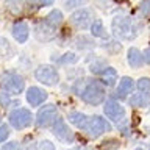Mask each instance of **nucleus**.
I'll return each instance as SVG.
<instances>
[{
    "instance_id": "1a4fd4ad",
    "label": "nucleus",
    "mask_w": 150,
    "mask_h": 150,
    "mask_svg": "<svg viewBox=\"0 0 150 150\" xmlns=\"http://www.w3.org/2000/svg\"><path fill=\"white\" fill-rule=\"evenodd\" d=\"M92 21V14L89 9H80V11H75L70 17V22L74 23L75 27L78 28H86Z\"/></svg>"
},
{
    "instance_id": "7c9ffc66",
    "label": "nucleus",
    "mask_w": 150,
    "mask_h": 150,
    "mask_svg": "<svg viewBox=\"0 0 150 150\" xmlns=\"http://www.w3.org/2000/svg\"><path fill=\"white\" fill-rule=\"evenodd\" d=\"M0 98H2V103H3V105H8V97H6V96H0Z\"/></svg>"
},
{
    "instance_id": "c756f323",
    "label": "nucleus",
    "mask_w": 150,
    "mask_h": 150,
    "mask_svg": "<svg viewBox=\"0 0 150 150\" xmlns=\"http://www.w3.org/2000/svg\"><path fill=\"white\" fill-rule=\"evenodd\" d=\"M106 3H108V0H97V5H98V6H103V8H105Z\"/></svg>"
},
{
    "instance_id": "6ab92c4d",
    "label": "nucleus",
    "mask_w": 150,
    "mask_h": 150,
    "mask_svg": "<svg viewBox=\"0 0 150 150\" xmlns=\"http://www.w3.org/2000/svg\"><path fill=\"white\" fill-rule=\"evenodd\" d=\"M138 89L144 94H150V78H139L138 80Z\"/></svg>"
},
{
    "instance_id": "f8f14e48",
    "label": "nucleus",
    "mask_w": 150,
    "mask_h": 150,
    "mask_svg": "<svg viewBox=\"0 0 150 150\" xmlns=\"http://www.w3.org/2000/svg\"><path fill=\"white\" fill-rule=\"evenodd\" d=\"M36 36L42 41H49L53 39L55 36V25H45V23H39L36 25Z\"/></svg>"
},
{
    "instance_id": "393cba45",
    "label": "nucleus",
    "mask_w": 150,
    "mask_h": 150,
    "mask_svg": "<svg viewBox=\"0 0 150 150\" xmlns=\"http://www.w3.org/2000/svg\"><path fill=\"white\" fill-rule=\"evenodd\" d=\"M9 136V127L8 125H0V142H3Z\"/></svg>"
},
{
    "instance_id": "9d476101",
    "label": "nucleus",
    "mask_w": 150,
    "mask_h": 150,
    "mask_svg": "<svg viewBox=\"0 0 150 150\" xmlns=\"http://www.w3.org/2000/svg\"><path fill=\"white\" fill-rule=\"evenodd\" d=\"M52 130H53V134H55L59 141H63V142H72V133H70L69 127L66 125L63 120H58V122H56Z\"/></svg>"
},
{
    "instance_id": "a211bd4d",
    "label": "nucleus",
    "mask_w": 150,
    "mask_h": 150,
    "mask_svg": "<svg viewBox=\"0 0 150 150\" xmlns=\"http://www.w3.org/2000/svg\"><path fill=\"white\" fill-rule=\"evenodd\" d=\"M100 77H102V80L108 84V86H112V84H114V81H116L117 72H116L112 67H105V69L102 70Z\"/></svg>"
},
{
    "instance_id": "f257e3e1",
    "label": "nucleus",
    "mask_w": 150,
    "mask_h": 150,
    "mask_svg": "<svg viewBox=\"0 0 150 150\" xmlns=\"http://www.w3.org/2000/svg\"><path fill=\"white\" fill-rule=\"evenodd\" d=\"M81 98L89 105H98L105 100V89L98 81H89L81 92Z\"/></svg>"
},
{
    "instance_id": "473e14b6",
    "label": "nucleus",
    "mask_w": 150,
    "mask_h": 150,
    "mask_svg": "<svg viewBox=\"0 0 150 150\" xmlns=\"http://www.w3.org/2000/svg\"><path fill=\"white\" fill-rule=\"evenodd\" d=\"M77 150H83V149H77Z\"/></svg>"
},
{
    "instance_id": "c85d7f7f",
    "label": "nucleus",
    "mask_w": 150,
    "mask_h": 150,
    "mask_svg": "<svg viewBox=\"0 0 150 150\" xmlns=\"http://www.w3.org/2000/svg\"><path fill=\"white\" fill-rule=\"evenodd\" d=\"M142 56H144V59L147 61V63H150V49H147V50H145Z\"/></svg>"
},
{
    "instance_id": "bb28decb",
    "label": "nucleus",
    "mask_w": 150,
    "mask_h": 150,
    "mask_svg": "<svg viewBox=\"0 0 150 150\" xmlns=\"http://www.w3.org/2000/svg\"><path fill=\"white\" fill-rule=\"evenodd\" d=\"M2 150H19V144L17 142H8L3 145Z\"/></svg>"
},
{
    "instance_id": "aec40b11",
    "label": "nucleus",
    "mask_w": 150,
    "mask_h": 150,
    "mask_svg": "<svg viewBox=\"0 0 150 150\" xmlns=\"http://www.w3.org/2000/svg\"><path fill=\"white\" fill-rule=\"evenodd\" d=\"M59 61H61V64H72V63H77L78 61V56L72 53V52H69V53H64L61 56Z\"/></svg>"
},
{
    "instance_id": "423d86ee",
    "label": "nucleus",
    "mask_w": 150,
    "mask_h": 150,
    "mask_svg": "<svg viewBox=\"0 0 150 150\" xmlns=\"http://www.w3.org/2000/svg\"><path fill=\"white\" fill-rule=\"evenodd\" d=\"M3 88L6 89L8 92L13 94H19L23 91L25 88V83H23V78L17 74H9L3 78Z\"/></svg>"
},
{
    "instance_id": "4468645a",
    "label": "nucleus",
    "mask_w": 150,
    "mask_h": 150,
    "mask_svg": "<svg viewBox=\"0 0 150 150\" xmlns=\"http://www.w3.org/2000/svg\"><path fill=\"white\" fill-rule=\"evenodd\" d=\"M13 36L17 42H25L28 39V25L25 22H19L13 27Z\"/></svg>"
},
{
    "instance_id": "4be33fe9",
    "label": "nucleus",
    "mask_w": 150,
    "mask_h": 150,
    "mask_svg": "<svg viewBox=\"0 0 150 150\" xmlns=\"http://www.w3.org/2000/svg\"><path fill=\"white\" fill-rule=\"evenodd\" d=\"M91 31L94 36H103V25L102 22H94L91 25Z\"/></svg>"
},
{
    "instance_id": "39448f33",
    "label": "nucleus",
    "mask_w": 150,
    "mask_h": 150,
    "mask_svg": "<svg viewBox=\"0 0 150 150\" xmlns=\"http://www.w3.org/2000/svg\"><path fill=\"white\" fill-rule=\"evenodd\" d=\"M86 130H88L92 136H100V134L105 133V131L111 130V127H110V124H108L105 119H103V117H100V116H92V117H89V119H88Z\"/></svg>"
},
{
    "instance_id": "dca6fc26",
    "label": "nucleus",
    "mask_w": 150,
    "mask_h": 150,
    "mask_svg": "<svg viewBox=\"0 0 150 150\" xmlns=\"http://www.w3.org/2000/svg\"><path fill=\"white\" fill-rule=\"evenodd\" d=\"M149 103H150V97L144 92L134 94V96L130 98V105L131 106H147Z\"/></svg>"
},
{
    "instance_id": "2f4dec72",
    "label": "nucleus",
    "mask_w": 150,
    "mask_h": 150,
    "mask_svg": "<svg viewBox=\"0 0 150 150\" xmlns=\"http://www.w3.org/2000/svg\"><path fill=\"white\" fill-rule=\"evenodd\" d=\"M53 2H55V0H41V3H42V5H52Z\"/></svg>"
},
{
    "instance_id": "9b49d317",
    "label": "nucleus",
    "mask_w": 150,
    "mask_h": 150,
    "mask_svg": "<svg viewBox=\"0 0 150 150\" xmlns=\"http://www.w3.org/2000/svg\"><path fill=\"white\" fill-rule=\"evenodd\" d=\"M45 98H47V94H45V91H42L41 88H30L27 91V100L31 106L41 105Z\"/></svg>"
},
{
    "instance_id": "20e7f679",
    "label": "nucleus",
    "mask_w": 150,
    "mask_h": 150,
    "mask_svg": "<svg viewBox=\"0 0 150 150\" xmlns=\"http://www.w3.org/2000/svg\"><path fill=\"white\" fill-rule=\"evenodd\" d=\"M33 120V116L31 112L25 110V108H21V110H16L11 112V116H9V122H11V125L14 128L17 130H22L23 127H28L31 124Z\"/></svg>"
},
{
    "instance_id": "5701e85b",
    "label": "nucleus",
    "mask_w": 150,
    "mask_h": 150,
    "mask_svg": "<svg viewBox=\"0 0 150 150\" xmlns=\"http://www.w3.org/2000/svg\"><path fill=\"white\" fill-rule=\"evenodd\" d=\"M84 3H88V0H67V2H66V6L67 8H77V6H81Z\"/></svg>"
},
{
    "instance_id": "0eeeda50",
    "label": "nucleus",
    "mask_w": 150,
    "mask_h": 150,
    "mask_svg": "<svg viewBox=\"0 0 150 150\" xmlns=\"http://www.w3.org/2000/svg\"><path fill=\"white\" fill-rule=\"evenodd\" d=\"M56 116V106L55 105H47L44 108H41L38 111V117H36V124L39 127H47L53 122Z\"/></svg>"
},
{
    "instance_id": "ddd939ff",
    "label": "nucleus",
    "mask_w": 150,
    "mask_h": 150,
    "mask_svg": "<svg viewBox=\"0 0 150 150\" xmlns=\"http://www.w3.org/2000/svg\"><path fill=\"white\" fill-rule=\"evenodd\" d=\"M133 88H134V81H133L130 77L122 78L120 83H119V86H117V97L125 98L131 91H133Z\"/></svg>"
},
{
    "instance_id": "72a5a7b5",
    "label": "nucleus",
    "mask_w": 150,
    "mask_h": 150,
    "mask_svg": "<svg viewBox=\"0 0 150 150\" xmlns=\"http://www.w3.org/2000/svg\"><path fill=\"white\" fill-rule=\"evenodd\" d=\"M149 150H150V147H149Z\"/></svg>"
},
{
    "instance_id": "412c9836",
    "label": "nucleus",
    "mask_w": 150,
    "mask_h": 150,
    "mask_svg": "<svg viewBox=\"0 0 150 150\" xmlns=\"http://www.w3.org/2000/svg\"><path fill=\"white\" fill-rule=\"evenodd\" d=\"M49 21L52 23H59L61 21H63V13H59L58 9H55V11H52L49 14Z\"/></svg>"
},
{
    "instance_id": "f03ea898",
    "label": "nucleus",
    "mask_w": 150,
    "mask_h": 150,
    "mask_svg": "<svg viewBox=\"0 0 150 150\" xmlns=\"http://www.w3.org/2000/svg\"><path fill=\"white\" fill-rule=\"evenodd\" d=\"M111 31L112 35L119 39H133L131 38V21L127 16H116L111 22Z\"/></svg>"
},
{
    "instance_id": "7ed1b4c3",
    "label": "nucleus",
    "mask_w": 150,
    "mask_h": 150,
    "mask_svg": "<svg viewBox=\"0 0 150 150\" xmlns=\"http://www.w3.org/2000/svg\"><path fill=\"white\" fill-rule=\"evenodd\" d=\"M35 77L38 81L44 83V84H49V86H53L59 81V75L56 72L55 67L52 66H39L36 70H35Z\"/></svg>"
},
{
    "instance_id": "a878e982",
    "label": "nucleus",
    "mask_w": 150,
    "mask_h": 150,
    "mask_svg": "<svg viewBox=\"0 0 150 150\" xmlns=\"http://www.w3.org/2000/svg\"><path fill=\"white\" fill-rule=\"evenodd\" d=\"M38 150H55V145L50 142V141H42L38 145Z\"/></svg>"
},
{
    "instance_id": "b1692460",
    "label": "nucleus",
    "mask_w": 150,
    "mask_h": 150,
    "mask_svg": "<svg viewBox=\"0 0 150 150\" xmlns=\"http://www.w3.org/2000/svg\"><path fill=\"white\" fill-rule=\"evenodd\" d=\"M141 13L144 14V16H150V0H144L142 3H141Z\"/></svg>"
},
{
    "instance_id": "2eb2a0df",
    "label": "nucleus",
    "mask_w": 150,
    "mask_h": 150,
    "mask_svg": "<svg viewBox=\"0 0 150 150\" xmlns=\"http://www.w3.org/2000/svg\"><path fill=\"white\" fill-rule=\"evenodd\" d=\"M128 63H130V66H131L133 69L141 67V66H142V63H144L142 53H141L138 49H134V47L128 50Z\"/></svg>"
},
{
    "instance_id": "f3484780",
    "label": "nucleus",
    "mask_w": 150,
    "mask_h": 150,
    "mask_svg": "<svg viewBox=\"0 0 150 150\" xmlns=\"http://www.w3.org/2000/svg\"><path fill=\"white\" fill-rule=\"evenodd\" d=\"M88 119H89V117H86L84 114H81V112H70V114H69V120L72 122L74 125L80 127V128H86Z\"/></svg>"
},
{
    "instance_id": "cd10ccee",
    "label": "nucleus",
    "mask_w": 150,
    "mask_h": 150,
    "mask_svg": "<svg viewBox=\"0 0 150 150\" xmlns=\"http://www.w3.org/2000/svg\"><path fill=\"white\" fill-rule=\"evenodd\" d=\"M100 69H103V61H96V64H91V70L92 72H98Z\"/></svg>"
},
{
    "instance_id": "6e6552de",
    "label": "nucleus",
    "mask_w": 150,
    "mask_h": 150,
    "mask_svg": "<svg viewBox=\"0 0 150 150\" xmlns=\"http://www.w3.org/2000/svg\"><path fill=\"white\" fill-rule=\"evenodd\" d=\"M105 112H106V116L110 117V119L112 122H119L122 117L125 116V110L122 108V105L117 100H108L106 102V105H105Z\"/></svg>"
}]
</instances>
